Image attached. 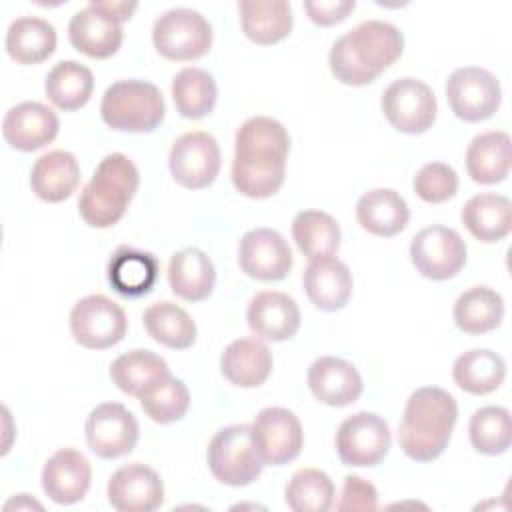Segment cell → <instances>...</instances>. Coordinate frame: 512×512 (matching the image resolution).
Here are the masks:
<instances>
[{"instance_id":"obj_8","label":"cell","mask_w":512,"mask_h":512,"mask_svg":"<svg viewBox=\"0 0 512 512\" xmlns=\"http://www.w3.org/2000/svg\"><path fill=\"white\" fill-rule=\"evenodd\" d=\"M128 328L124 310L102 294L78 300L70 312V332L78 344L90 350H104L118 344Z\"/></svg>"},{"instance_id":"obj_28","label":"cell","mask_w":512,"mask_h":512,"mask_svg":"<svg viewBox=\"0 0 512 512\" xmlns=\"http://www.w3.org/2000/svg\"><path fill=\"white\" fill-rule=\"evenodd\" d=\"M238 10L242 32L248 40L260 46L284 40L294 24L292 8L284 0H242Z\"/></svg>"},{"instance_id":"obj_6","label":"cell","mask_w":512,"mask_h":512,"mask_svg":"<svg viewBox=\"0 0 512 512\" xmlns=\"http://www.w3.org/2000/svg\"><path fill=\"white\" fill-rule=\"evenodd\" d=\"M208 468L228 486H248L262 472V460L252 442L248 424H232L218 430L208 444Z\"/></svg>"},{"instance_id":"obj_30","label":"cell","mask_w":512,"mask_h":512,"mask_svg":"<svg viewBox=\"0 0 512 512\" xmlns=\"http://www.w3.org/2000/svg\"><path fill=\"white\" fill-rule=\"evenodd\" d=\"M466 170L478 184L502 182L510 170V136L500 130L474 136L466 150Z\"/></svg>"},{"instance_id":"obj_13","label":"cell","mask_w":512,"mask_h":512,"mask_svg":"<svg viewBox=\"0 0 512 512\" xmlns=\"http://www.w3.org/2000/svg\"><path fill=\"white\" fill-rule=\"evenodd\" d=\"M380 104L386 120L404 134H422L436 120V96L416 78H398L388 84Z\"/></svg>"},{"instance_id":"obj_21","label":"cell","mask_w":512,"mask_h":512,"mask_svg":"<svg viewBox=\"0 0 512 512\" xmlns=\"http://www.w3.org/2000/svg\"><path fill=\"white\" fill-rule=\"evenodd\" d=\"M250 330L272 342L292 338L300 328V310L292 296L276 290L258 292L246 310Z\"/></svg>"},{"instance_id":"obj_45","label":"cell","mask_w":512,"mask_h":512,"mask_svg":"<svg viewBox=\"0 0 512 512\" xmlns=\"http://www.w3.org/2000/svg\"><path fill=\"white\" fill-rule=\"evenodd\" d=\"M356 2L354 0H306L304 10L308 18L318 26H332L336 22H342L352 10Z\"/></svg>"},{"instance_id":"obj_11","label":"cell","mask_w":512,"mask_h":512,"mask_svg":"<svg viewBox=\"0 0 512 512\" xmlns=\"http://www.w3.org/2000/svg\"><path fill=\"white\" fill-rule=\"evenodd\" d=\"M410 260L424 278L448 280L464 268L466 244L456 230L432 224L412 238Z\"/></svg>"},{"instance_id":"obj_14","label":"cell","mask_w":512,"mask_h":512,"mask_svg":"<svg viewBox=\"0 0 512 512\" xmlns=\"http://www.w3.org/2000/svg\"><path fill=\"white\" fill-rule=\"evenodd\" d=\"M390 450V428L374 412L348 416L336 432V452L346 466H376Z\"/></svg>"},{"instance_id":"obj_33","label":"cell","mask_w":512,"mask_h":512,"mask_svg":"<svg viewBox=\"0 0 512 512\" xmlns=\"http://www.w3.org/2000/svg\"><path fill=\"white\" fill-rule=\"evenodd\" d=\"M504 376L506 364L502 356L486 348H474L460 354L452 366L454 382L476 396L494 392L502 384Z\"/></svg>"},{"instance_id":"obj_31","label":"cell","mask_w":512,"mask_h":512,"mask_svg":"<svg viewBox=\"0 0 512 512\" xmlns=\"http://www.w3.org/2000/svg\"><path fill=\"white\" fill-rule=\"evenodd\" d=\"M56 50L54 26L36 16L16 18L6 32V52L20 64L44 62Z\"/></svg>"},{"instance_id":"obj_41","label":"cell","mask_w":512,"mask_h":512,"mask_svg":"<svg viewBox=\"0 0 512 512\" xmlns=\"http://www.w3.org/2000/svg\"><path fill=\"white\" fill-rule=\"evenodd\" d=\"M140 406L150 420L158 424H170L180 420L190 406V392L186 384L172 374L152 384L140 396Z\"/></svg>"},{"instance_id":"obj_5","label":"cell","mask_w":512,"mask_h":512,"mask_svg":"<svg viewBox=\"0 0 512 512\" xmlns=\"http://www.w3.org/2000/svg\"><path fill=\"white\" fill-rule=\"evenodd\" d=\"M106 126L120 132H152L166 114L162 92L146 80H118L106 88L100 104Z\"/></svg>"},{"instance_id":"obj_35","label":"cell","mask_w":512,"mask_h":512,"mask_svg":"<svg viewBox=\"0 0 512 512\" xmlns=\"http://www.w3.org/2000/svg\"><path fill=\"white\" fill-rule=\"evenodd\" d=\"M44 90L54 106L72 112L90 100L94 90V76L88 66L76 60H62L48 72Z\"/></svg>"},{"instance_id":"obj_20","label":"cell","mask_w":512,"mask_h":512,"mask_svg":"<svg viewBox=\"0 0 512 512\" xmlns=\"http://www.w3.org/2000/svg\"><path fill=\"white\" fill-rule=\"evenodd\" d=\"M302 282L310 302L326 312L344 308L354 286L348 266L334 254L312 258L304 270Z\"/></svg>"},{"instance_id":"obj_39","label":"cell","mask_w":512,"mask_h":512,"mask_svg":"<svg viewBox=\"0 0 512 512\" xmlns=\"http://www.w3.org/2000/svg\"><path fill=\"white\" fill-rule=\"evenodd\" d=\"M292 238L304 256L318 258L334 254L340 246L338 222L322 210H304L292 222Z\"/></svg>"},{"instance_id":"obj_10","label":"cell","mask_w":512,"mask_h":512,"mask_svg":"<svg viewBox=\"0 0 512 512\" xmlns=\"http://www.w3.org/2000/svg\"><path fill=\"white\" fill-rule=\"evenodd\" d=\"M222 156L216 138L202 130L182 134L170 148L168 166L172 178L190 190L210 186L220 170Z\"/></svg>"},{"instance_id":"obj_1","label":"cell","mask_w":512,"mask_h":512,"mask_svg":"<svg viewBox=\"0 0 512 512\" xmlns=\"http://www.w3.org/2000/svg\"><path fill=\"white\" fill-rule=\"evenodd\" d=\"M290 138L286 128L270 116H252L234 138L232 184L248 198H270L284 182Z\"/></svg>"},{"instance_id":"obj_2","label":"cell","mask_w":512,"mask_h":512,"mask_svg":"<svg viewBox=\"0 0 512 512\" xmlns=\"http://www.w3.org/2000/svg\"><path fill=\"white\" fill-rule=\"evenodd\" d=\"M402 50L404 36L394 24L366 20L332 44L328 64L342 84L366 86L390 68Z\"/></svg>"},{"instance_id":"obj_16","label":"cell","mask_w":512,"mask_h":512,"mask_svg":"<svg viewBox=\"0 0 512 512\" xmlns=\"http://www.w3.org/2000/svg\"><path fill=\"white\" fill-rule=\"evenodd\" d=\"M238 262L242 272L262 282L282 280L292 268L288 242L272 228H254L240 240Z\"/></svg>"},{"instance_id":"obj_29","label":"cell","mask_w":512,"mask_h":512,"mask_svg":"<svg viewBox=\"0 0 512 512\" xmlns=\"http://www.w3.org/2000/svg\"><path fill=\"white\" fill-rule=\"evenodd\" d=\"M168 282L176 296L188 302H200L214 290L216 270L212 260L200 248H184L170 258Z\"/></svg>"},{"instance_id":"obj_42","label":"cell","mask_w":512,"mask_h":512,"mask_svg":"<svg viewBox=\"0 0 512 512\" xmlns=\"http://www.w3.org/2000/svg\"><path fill=\"white\" fill-rule=\"evenodd\" d=\"M470 442L486 456L502 454L512 442L510 412L502 406H484L476 410L470 418Z\"/></svg>"},{"instance_id":"obj_7","label":"cell","mask_w":512,"mask_h":512,"mask_svg":"<svg viewBox=\"0 0 512 512\" xmlns=\"http://www.w3.org/2000/svg\"><path fill=\"white\" fill-rule=\"evenodd\" d=\"M154 48L168 60H196L212 44L208 20L192 8L166 10L152 28Z\"/></svg>"},{"instance_id":"obj_22","label":"cell","mask_w":512,"mask_h":512,"mask_svg":"<svg viewBox=\"0 0 512 512\" xmlns=\"http://www.w3.org/2000/svg\"><path fill=\"white\" fill-rule=\"evenodd\" d=\"M308 388L326 406H348L360 398L364 384L350 362L336 356H322L308 368Z\"/></svg>"},{"instance_id":"obj_18","label":"cell","mask_w":512,"mask_h":512,"mask_svg":"<svg viewBox=\"0 0 512 512\" xmlns=\"http://www.w3.org/2000/svg\"><path fill=\"white\" fill-rule=\"evenodd\" d=\"M2 134L12 148L20 152H34L56 138L58 116L42 102H22L6 112L2 120Z\"/></svg>"},{"instance_id":"obj_40","label":"cell","mask_w":512,"mask_h":512,"mask_svg":"<svg viewBox=\"0 0 512 512\" xmlns=\"http://www.w3.org/2000/svg\"><path fill=\"white\" fill-rule=\"evenodd\" d=\"M284 494L288 508L294 512H326L334 500V484L326 472L302 468L294 472Z\"/></svg>"},{"instance_id":"obj_19","label":"cell","mask_w":512,"mask_h":512,"mask_svg":"<svg viewBox=\"0 0 512 512\" xmlns=\"http://www.w3.org/2000/svg\"><path fill=\"white\" fill-rule=\"evenodd\" d=\"M92 468L88 458L74 450L62 448L54 452L42 468V488L56 504H76L90 488Z\"/></svg>"},{"instance_id":"obj_26","label":"cell","mask_w":512,"mask_h":512,"mask_svg":"<svg viewBox=\"0 0 512 512\" xmlns=\"http://www.w3.org/2000/svg\"><path fill=\"white\" fill-rule=\"evenodd\" d=\"M80 166L74 154L52 150L42 154L30 172L32 192L44 202H62L78 186Z\"/></svg>"},{"instance_id":"obj_25","label":"cell","mask_w":512,"mask_h":512,"mask_svg":"<svg viewBox=\"0 0 512 512\" xmlns=\"http://www.w3.org/2000/svg\"><path fill=\"white\" fill-rule=\"evenodd\" d=\"M158 272V258L132 246H120L108 262V282L118 294L128 298L148 294L158 280Z\"/></svg>"},{"instance_id":"obj_15","label":"cell","mask_w":512,"mask_h":512,"mask_svg":"<svg viewBox=\"0 0 512 512\" xmlns=\"http://www.w3.org/2000/svg\"><path fill=\"white\" fill-rule=\"evenodd\" d=\"M84 432L86 442L96 456L118 458L134 450L140 430L134 414L126 406L104 402L88 414Z\"/></svg>"},{"instance_id":"obj_46","label":"cell","mask_w":512,"mask_h":512,"mask_svg":"<svg viewBox=\"0 0 512 512\" xmlns=\"http://www.w3.org/2000/svg\"><path fill=\"white\" fill-rule=\"evenodd\" d=\"M90 6L96 8L98 12H102L106 18L114 20V22H124L132 16V12L138 8L136 2H98V0H90Z\"/></svg>"},{"instance_id":"obj_27","label":"cell","mask_w":512,"mask_h":512,"mask_svg":"<svg viewBox=\"0 0 512 512\" xmlns=\"http://www.w3.org/2000/svg\"><path fill=\"white\" fill-rule=\"evenodd\" d=\"M356 218L366 232L390 238L406 228L410 210L406 200L396 190L374 188L358 200Z\"/></svg>"},{"instance_id":"obj_23","label":"cell","mask_w":512,"mask_h":512,"mask_svg":"<svg viewBox=\"0 0 512 512\" xmlns=\"http://www.w3.org/2000/svg\"><path fill=\"white\" fill-rule=\"evenodd\" d=\"M220 370L234 386L256 388L272 372V352L256 338H238L222 352Z\"/></svg>"},{"instance_id":"obj_12","label":"cell","mask_w":512,"mask_h":512,"mask_svg":"<svg viewBox=\"0 0 512 512\" xmlns=\"http://www.w3.org/2000/svg\"><path fill=\"white\" fill-rule=\"evenodd\" d=\"M252 442L268 466H282L292 462L304 444V432L298 416L288 408L270 406L256 414L252 422Z\"/></svg>"},{"instance_id":"obj_24","label":"cell","mask_w":512,"mask_h":512,"mask_svg":"<svg viewBox=\"0 0 512 512\" xmlns=\"http://www.w3.org/2000/svg\"><path fill=\"white\" fill-rule=\"evenodd\" d=\"M68 38L78 52L90 58H108L122 44V28L88 4L70 18Z\"/></svg>"},{"instance_id":"obj_37","label":"cell","mask_w":512,"mask_h":512,"mask_svg":"<svg viewBox=\"0 0 512 512\" xmlns=\"http://www.w3.org/2000/svg\"><path fill=\"white\" fill-rule=\"evenodd\" d=\"M168 374L170 370L166 360L150 350H130L118 356L110 366V378L114 384L132 396H140Z\"/></svg>"},{"instance_id":"obj_4","label":"cell","mask_w":512,"mask_h":512,"mask_svg":"<svg viewBox=\"0 0 512 512\" xmlns=\"http://www.w3.org/2000/svg\"><path fill=\"white\" fill-rule=\"evenodd\" d=\"M140 184L134 162L112 152L100 160L92 180L84 186L78 198V212L92 228H110L126 212Z\"/></svg>"},{"instance_id":"obj_34","label":"cell","mask_w":512,"mask_h":512,"mask_svg":"<svg viewBox=\"0 0 512 512\" xmlns=\"http://www.w3.org/2000/svg\"><path fill=\"white\" fill-rule=\"evenodd\" d=\"M504 316L502 296L488 286H472L454 302V322L466 334L494 330Z\"/></svg>"},{"instance_id":"obj_17","label":"cell","mask_w":512,"mask_h":512,"mask_svg":"<svg viewBox=\"0 0 512 512\" xmlns=\"http://www.w3.org/2000/svg\"><path fill=\"white\" fill-rule=\"evenodd\" d=\"M108 502L118 512H152L164 502V484L150 466L132 462L110 476Z\"/></svg>"},{"instance_id":"obj_43","label":"cell","mask_w":512,"mask_h":512,"mask_svg":"<svg viewBox=\"0 0 512 512\" xmlns=\"http://www.w3.org/2000/svg\"><path fill=\"white\" fill-rule=\"evenodd\" d=\"M414 192L428 204L450 200L458 190V176L452 166L444 162H428L414 176Z\"/></svg>"},{"instance_id":"obj_44","label":"cell","mask_w":512,"mask_h":512,"mask_svg":"<svg viewBox=\"0 0 512 512\" xmlns=\"http://www.w3.org/2000/svg\"><path fill=\"white\" fill-rule=\"evenodd\" d=\"M378 506V492L374 484L360 476H346L338 510H374Z\"/></svg>"},{"instance_id":"obj_32","label":"cell","mask_w":512,"mask_h":512,"mask_svg":"<svg viewBox=\"0 0 512 512\" xmlns=\"http://www.w3.org/2000/svg\"><path fill=\"white\" fill-rule=\"evenodd\" d=\"M462 224L482 242L502 240L512 226L510 200L502 194H476L462 208Z\"/></svg>"},{"instance_id":"obj_3","label":"cell","mask_w":512,"mask_h":512,"mask_svg":"<svg viewBox=\"0 0 512 512\" xmlns=\"http://www.w3.org/2000/svg\"><path fill=\"white\" fill-rule=\"evenodd\" d=\"M458 420V404L438 386H424L410 394L400 426L398 444L416 462L436 460L448 446Z\"/></svg>"},{"instance_id":"obj_38","label":"cell","mask_w":512,"mask_h":512,"mask_svg":"<svg viewBox=\"0 0 512 512\" xmlns=\"http://www.w3.org/2000/svg\"><path fill=\"white\" fill-rule=\"evenodd\" d=\"M216 96V82L202 68H182L172 80V100L184 118L196 120L210 114L216 104Z\"/></svg>"},{"instance_id":"obj_9","label":"cell","mask_w":512,"mask_h":512,"mask_svg":"<svg viewBox=\"0 0 512 512\" xmlns=\"http://www.w3.org/2000/svg\"><path fill=\"white\" fill-rule=\"evenodd\" d=\"M446 98L460 120L480 122L498 110L502 90L492 72L478 66H462L448 76Z\"/></svg>"},{"instance_id":"obj_36","label":"cell","mask_w":512,"mask_h":512,"mask_svg":"<svg viewBox=\"0 0 512 512\" xmlns=\"http://www.w3.org/2000/svg\"><path fill=\"white\" fill-rule=\"evenodd\" d=\"M146 332L160 344L184 350L196 342V324L190 314L174 302H156L146 308L144 316Z\"/></svg>"}]
</instances>
